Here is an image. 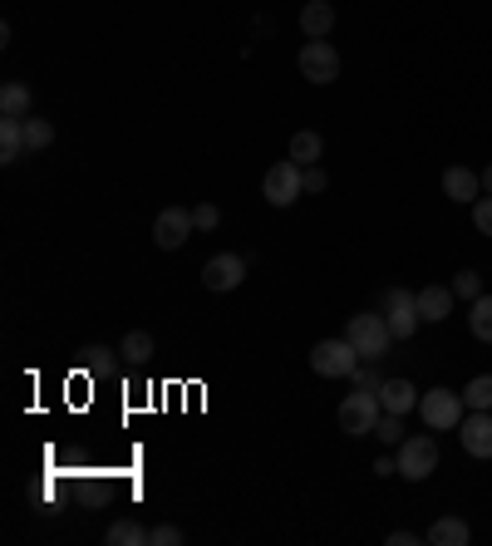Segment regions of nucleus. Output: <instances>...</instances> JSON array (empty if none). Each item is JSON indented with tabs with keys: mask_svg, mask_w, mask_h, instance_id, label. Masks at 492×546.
Instances as JSON below:
<instances>
[{
	"mask_svg": "<svg viewBox=\"0 0 492 546\" xmlns=\"http://www.w3.org/2000/svg\"><path fill=\"white\" fill-rule=\"evenodd\" d=\"M148 546H183V532H178V527H153V532H148Z\"/></svg>",
	"mask_w": 492,
	"mask_h": 546,
	"instance_id": "nucleus-30",
	"label": "nucleus"
},
{
	"mask_svg": "<svg viewBox=\"0 0 492 546\" xmlns=\"http://www.w3.org/2000/svg\"><path fill=\"white\" fill-rule=\"evenodd\" d=\"M463 453H473V458H492V409H473L468 419H463Z\"/></svg>",
	"mask_w": 492,
	"mask_h": 546,
	"instance_id": "nucleus-11",
	"label": "nucleus"
},
{
	"mask_svg": "<svg viewBox=\"0 0 492 546\" xmlns=\"http://www.w3.org/2000/svg\"><path fill=\"white\" fill-rule=\"evenodd\" d=\"M419 414H424L429 428L448 433V428L463 424V394H453V389H429V394H419Z\"/></svg>",
	"mask_w": 492,
	"mask_h": 546,
	"instance_id": "nucleus-7",
	"label": "nucleus"
},
{
	"mask_svg": "<svg viewBox=\"0 0 492 546\" xmlns=\"http://www.w3.org/2000/svg\"><path fill=\"white\" fill-rule=\"evenodd\" d=\"M79 364H84V369H109V350H104V345H84V350H79Z\"/></svg>",
	"mask_w": 492,
	"mask_h": 546,
	"instance_id": "nucleus-29",
	"label": "nucleus"
},
{
	"mask_svg": "<svg viewBox=\"0 0 492 546\" xmlns=\"http://www.w3.org/2000/svg\"><path fill=\"white\" fill-rule=\"evenodd\" d=\"M330 187V178H325V168L315 163V168H306V192H325Z\"/></svg>",
	"mask_w": 492,
	"mask_h": 546,
	"instance_id": "nucleus-31",
	"label": "nucleus"
},
{
	"mask_svg": "<svg viewBox=\"0 0 492 546\" xmlns=\"http://www.w3.org/2000/svg\"><path fill=\"white\" fill-rule=\"evenodd\" d=\"M384 320H389V330H394V340H409L414 330H419V291H404V286H389L384 291Z\"/></svg>",
	"mask_w": 492,
	"mask_h": 546,
	"instance_id": "nucleus-6",
	"label": "nucleus"
},
{
	"mask_svg": "<svg viewBox=\"0 0 492 546\" xmlns=\"http://www.w3.org/2000/svg\"><path fill=\"white\" fill-rule=\"evenodd\" d=\"M30 143H25V119H0V163H15L25 158Z\"/></svg>",
	"mask_w": 492,
	"mask_h": 546,
	"instance_id": "nucleus-17",
	"label": "nucleus"
},
{
	"mask_svg": "<svg viewBox=\"0 0 492 546\" xmlns=\"http://www.w3.org/2000/svg\"><path fill=\"white\" fill-rule=\"evenodd\" d=\"M374 433H379L384 443H404V438H409V433H404V419H399V414H379Z\"/></svg>",
	"mask_w": 492,
	"mask_h": 546,
	"instance_id": "nucleus-27",
	"label": "nucleus"
},
{
	"mask_svg": "<svg viewBox=\"0 0 492 546\" xmlns=\"http://www.w3.org/2000/svg\"><path fill=\"white\" fill-rule=\"evenodd\" d=\"M384 542H389V546H419L424 537H419V532H389Z\"/></svg>",
	"mask_w": 492,
	"mask_h": 546,
	"instance_id": "nucleus-33",
	"label": "nucleus"
},
{
	"mask_svg": "<svg viewBox=\"0 0 492 546\" xmlns=\"http://www.w3.org/2000/svg\"><path fill=\"white\" fill-rule=\"evenodd\" d=\"M463 404L468 409H492V374H478L463 384Z\"/></svg>",
	"mask_w": 492,
	"mask_h": 546,
	"instance_id": "nucleus-23",
	"label": "nucleus"
},
{
	"mask_svg": "<svg viewBox=\"0 0 492 546\" xmlns=\"http://www.w3.org/2000/svg\"><path fill=\"white\" fill-rule=\"evenodd\" d=\"M296 64H301V74H306L310 84H335L340 79V50L330 40H306Z\"/></svg>",
	"mask_w": 492,
	"mask_h": 546,
	"instance_id": "nucleus-8",
	"label": "nucleus"
},
{
	"mask_svg": "<svg viewBox=\"0 0 492 546\" xmlns=\"http://www.w3.org/2000/svg\"><path fill=\"white\" fill-rule=\"evenodd\" d=\"M399 478H409V483H424L433 468H438V443H433L429 433H414V438H404L399 443Z\"/></svg>",
	"mask_w": 492,
	"mask_h": 546,
	"instance_id": "nucleus-5",
	"label": "nucleus"
},
{
	"mask_svg": "<svg viewBox=\"0 0 492 546\" xmlns=\"http://www.w3.org/2000/svg\"><path fill=\"white\" fill-rule=\"evenodd\" d=\"M443 197H453V202H478V197H483V178H478L473 168H448V173H443Z\"/></svg>",
	"mask_w": 492,
	"mask_h": 546,
	"instance_id": "nucleus-14",
	"label": "nucleus"
},
{
	"mask_svg": "<svg viewBox=\"0 0 492 546\" xmlns=\"http://www.w3.org/2000/svg\"><path fill=\"white\" fill-rule=\"evenodd\" d=\"M360 350L350 345V340H320L315 350H310V369L320 374V379H350L355 369H360Z\"/></svg>",
	"mask_w": 492,
	"mask_h": 546,
	"instance_id": "nucleus-3",
	"label": "nucleus"
},
{
	"mask_svg": "<svg viewBox=\"0 0 492 546\" xmlns=\"http://www.w3.org/2000/svg\"><path fill=\"white\" fill-rule=\"evenodd\" d=\"M473 227H478L483 237H492V192H483V197L473 202Z\"/></svg>",
	"mask_w": 492,
	"mask_h": 546,
	"instance_id": "nucleus-28",
	"label": "nucleus"
},
{
	"mask_svg": "<svg viewBox=\"0 0 492 546\" xmlns=\"http://www.w3.org/2000/svg\"><path fill=\"white\" fill-rule=\"evenodd\" d=\"M25 143H30V153L50 148V143H55V123L50 119H25Z\"/></svg>",
	"mask_w": 492,
	"mask_h": 546,
	"instance_id": "nucleus-25",
	"label": "nucleus"
},
{
	"mask_svg": "<svg viewBox=\"0 0 492 546\" xmlns=\"http://www.w3.org/2000/svg\"><path fill=\"white\" fill-rule=\"evenodd\" d=\"M119 355L128 364H148L153 360V335H148V330H128L123 345H119Z\"/></svg>",
	"mask_w": 492,
	"mask_h": 546,
	"instance_id": "nucleus-21",
	"label": "nucleus"
},
{
	"mask_svg": "<svg viewBox=\"0 0 492 546\" xmlns=\"http://www.w3.org/2000/svg\"><path fill=\"white\" fill-rule=\"evenodd\" d=\"M320 153H325V138H320L315 128H301V133L291 138V158H296L301 168H315V163H320Z\"/></svg>",
	"mask_w": 492,
	"mask_h": 546,
	"instance_id": "nucleus-20",
	"label": "nucleus"
},
{
	"mask_svg": "<svg viewBox=\"0 0 492 546\" xmlns=\"http://www.w3.org/2000/svg\"><path fill=\"white\" fill-rule=\"evenodd\" d=\"M345 340L360 350V360H384L389 355V345H394V330H389V320L384 315H374V310H365V315H350V325H345Z\"/></svg>",
	"mask_w": 492,
	"mask_h": 546,
	"instance_id": "nucleus-1",
	"label": "nucleus"
},
{
	"mask_svg": "<svg viewBox=\"0 0 492 546\" xmlns=\"http://www.w3.org/2000/svg\"><path fill=\"white\" fill-rule=\"evenodd\" d=\"M468 537H473V532H468L463 517H438L429 532H424V542L429 546H468Z\"/></svg>",
	"mask_w": 492,
	"mask_h": 546,
	"instance_id": "nucleus-16",
	"label": "nucleus"
},
{
	"mask_svg": "<svg viewBox=\"0 0 492 546\" xmlns=\"http://www.w3.org/2000/svg\"><path fill=\"white\" fill-rule=\"evenodd\" d=\"M0 119H30V89L20 79H10L0 89Z\"/></svg>",
	"mask_w": 492,
	"mask_h": 546,
	"instance_id": "nucleus-19",
	"label": "nucleus"
},
{
	"mask_svg": "<svg viewBox=\"0 0 492 546\" xmlns=\"http://www.w3.org/2000/svg\"><path fill=\"white\" fill-rule=\"evenodd\" d=\"M246 281V256H237V251H222V256H212L207 266H202V286L207 291H237Z\"/></svg>",
	"mask_w": 492,
	"mask_h": 546,
	"instance_id": "nucleus-9",
	"label": "nucleus"
},
{
	"mask_svg": "<svg viewBox=\"0 0 492 546\" xmlns=\"http://www.w3.org/2000/svg\"><path fill=\"white\" fill-rule=\"evenodd\" d=\"M192 232H197V227H192V212H187V207H163L158 222H153V242L163 246V251H178Z\"/></svg>",
	"mask_w": 492,
	"mask_h": 546,
	"instance_id": "nucleus-10",
	"label": "nucleus"
},
{
	"mask_svg": "<svg viewBox=\"0 0 492 546\" xmlns=\"http://www.w3.org/2000/svg\"><path fill=\"white\" fill-rule=\"evenodd\" d=\"M379 414H384L379 389H355V394H345V404H340V428H345L350 438H365V433H374Z\"/></svg>",
	"mask_w": 492,
	"mask_h": 546,
	"instance_id": "nucleus-4",
	"label": "nucleus"
},
{
	"mask_svg": "<svg viewBox=\"0 0 492 546\" xmlns=\"http://www.w3.org/2000/svg\"><path fill=\"white\" fill-rule=\"evenodd\" d=\"M468 330H473V340H492V296L483 291L473 310H468Z\"/></svg>",
	"mask_w": 492,
	"mask_h": 546,
	"instance_id": "nucleus-22",
	"label": "nucleus"
},
{
	"mask_svg": "<svg viewBox=\"0 0 492 546\" xmlns=\"http://www.w3.org/2000/svg\"><path fill=\"white\" fill-rule=\"evenodd\" d=\"M192 227H197V232H217V227H222L217 202H197V207H192Z\"/></svg>",
	"mask_w": 492,
	"mask_h": 546,
	"instance_id": "nucleus-26",
	"label": "nucleus"
},
{
	"mask_svg": "<svg viewBox=\"0 0 492 546\" xmlns=\"http://www.w3.org/2000/svg\"><path fill=\"white\" fill-rule=\"evenodd\" d=\"M379 404H384V414H414L419 409V389L409 384V379H384L379 384Z\"/></svg>",
	"mask_w": 492,
	"mask_h": 546,
	"instance_id": "nucleus-12",
	"label": "nucleus"
},
{
	"mask_svg": "<svg viewBox=\"0 0 492 546\" xmlns=\"http://www.w3.org/2000/svg\"><path fill=\"white\" fill-rule=\"evenodd\" d=\"M374 473H379V478L399 473V458H394V453H379V458H374Z\"/></svg>",
	"mask_w": 492,
	"mask_h": 546,
	"instance_id": "nucleus-32",
	"label": "nucleus"
},
{
	"mask_svg": "<svg viewBox=\"0 0 492 546\" xmlns=\"http://www.w3.org/2000/svg\"><path fill=\"white\" fill-rule=\"evenodd\" d=\"M448 291H453L458 301H478V296H483V276H478V271H458V276L448 281Z\"/></svg>",
	"mask_w": 492,
	"mask_h": 546,
	"instance_id": "nucleus-24",
	"label": "nucleus"
},
{
	"mask_svg": "<svg viewBox=\"0 0 492 546\" xmlns=\"http://www.w3.org/2000/svg\"><path fill=\"white\" fill-rule=\"evenodd\" d=\"M483 192H492V163L483 168Z\"/></svg>",
	"mask_w": 492,
	"mask_h": 546,
	"instance_id": "nucleus-34",
	"label": "nucleus"
},
{
	"mask_svg": "<svg viewBox=\"0 0 492 546\" xmlns=\"http://www.w3.org/2000/svg\"><path fill=\"white\" fill-rule=\"evenodd\" d=\"M148 532H153V527H143V522H133V517H119V522H109L104 542L109 546H148Z\"/></svg>",
	"mask_w": 492,
	"mask_h": 546,
	"instance_id": "nucleus-18",
	"label": "nucleus"
},
{
	"mask_svg": "<svg viewBox=\"0 0 492 546\" xmlns=\"http://www.w3.org/2000/svg\"><path fill=\"white\" fill-rule=\"evenodd\" d=\"M453 301H458V296H453L448 286H424V291H419V315H424L429 325H438V320L453 315Z\"/></svg>",
	"mask_w": 492,
	"mask_h": 546,
	"instance_id": "nucleus-15",
	"label": "nucleus"
},
{
	"mask_svg": "<svg viewBox=\"0 0 492 546\" xmlns=\"http://www.w3.org/2000/svg\"><path fill=\"white\" fill-rule=\"evenodd\" d=\"M261 197H266L271 207H291L296 197H306V168H301L296 158L271 163L266 178H261Z\"/></svg>",
	"mask_w": 492,
	"mask_h": 546,
	"instance_id": "nucleus-2",
	"label": "nucleus"
},
{
	"mask_svg": "<svg viewBox=\"0 0 492 546\" xmlns=\"http://www.w3.org/2000/svg\"><path fill=\"white\" fill-rule=\"evenodd\" d=\"M301 30H306V40H325L335 30V5L330 0H306L301 5Z\"/></svg>",
	"mask_w": 492,
	"mask_h": 546,
	"instance_id": "nucleus-13",
	"label": "nucleus"
}]
</instances>
